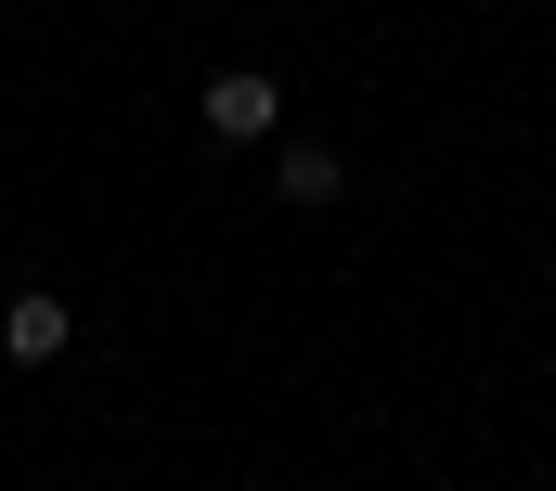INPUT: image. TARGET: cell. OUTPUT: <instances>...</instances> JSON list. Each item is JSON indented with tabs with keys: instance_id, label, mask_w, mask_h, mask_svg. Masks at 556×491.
Returning a JSON list of instances; mask_svg holds the SVG:
<instances>
[{
	"instance_id": "3",
	"label": "cell",
	"mask_w": 556,
	"mask_h": 491,
	"mask_svg": "<svg viewBox=\"0 0 556 491\" xmlns=\"http://www.w3.org/2000/svg\"><path fill=\"white\" fill-rule=\"evenodd\" d=\"M273 194H285V207H337V194H350V168H337L324 142H285V155H273Z\"/></svg>"
},
{
	"instance_id": "1",
	"label": "cell",
	"mask_w": 556,
	"mask_h": 491,
	"mask_svg": "<svg viewBox=\"0 0 556 491\" xmlns=\"http://www.w3.org/2000/svg\"><path fill=\"white\" fill-rule=\"evenodd\" d=\"M194 117L220 129V142H273V129H285V78H260V65H220V78L194 91Z\"/></svg>"
},
{
	"instance_id": "2",
	"label": "cell",
	"mask_w": 556,
	"mask_h": 491,
	"mask_svg": "<svg viewBox=\"0 0 556 491\" xmlns=\"http://www.w3.org/2000/svg\"><path fill=\"white\" fill-rule=\"evenodd\" d=\"M0 350H13V363H26V375H52V363H65V350H78V311H65L52 285H26V298L0 311Z\"/></svg>"
}]
</instances>
